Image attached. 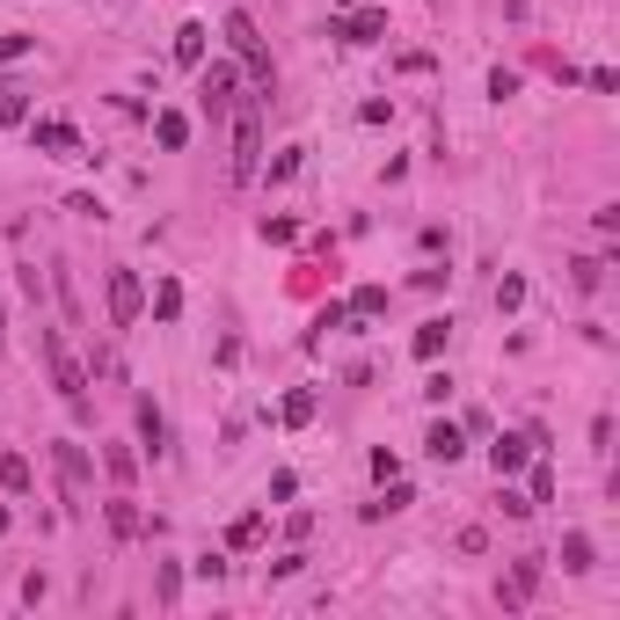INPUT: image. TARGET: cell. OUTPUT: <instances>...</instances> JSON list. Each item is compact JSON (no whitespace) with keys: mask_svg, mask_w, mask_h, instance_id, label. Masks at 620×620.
<instances>
[{"mask_svg":"<svg viewBox=\"0 0 620 620\" xmlns=\"http://www.w3.org/2000/svg\"><path fill=\"white\" fill-rule=\"evenodd\" d=\"M45 365H51V387H59V402H66L73 416H88V373H81V358L66 351V336H45Z\"/></svg>","mask_w":620,"mask_h":620,"instance_id":"1","label":"cell"},{"mask_svg":"<svg viewBox=\"0 0 620 620\" xmlns=\"http://www.w3.org/2000/svg\"><path fill=\"white\" fill-rule=\"evenodd\" d=\"M227 45H234L241 59H248V73L270 88V51H263V37H256V23H248V15H227Z\"/></svg>","mask_w":620,"mask_h":620,"instance_id":"2","label":"cell"},{"mask_svg":"<svg viewBox=\"0 0 620 620\" xmlns=\"http://www.w3.org/2000/svg\"><path fill=\"white\" fill-rule=\"evenodd\" d=\"M256 154H263L256 102H241V118H234V183H248V175H256Z\"/></svg>","mask_w":620,"mask_h":620,"instance_id":"3","label":"cell"},{"mask_svg":"<svg viewBox=\"0 0 620 620\" xmlns=\"http://www.w3.org/2000/svg\"><path fill=\"white\" fill-rule=\"evenodd\" d=\"M139 307H146L139 278H132V270H110V321H118V329H132V321H139Z\"/></svg>","mask_w":620,"mask_h":620,"instance_id":"4","label":"cell"},{"mask_svg":"<svg viewBox=\"0 0 620 620\" xmlns=\"http://www.w3.org/2000/svg\"><path fill=\"white\" fill-rule=\"evenodd\" d=\"M51 453H59V482H66V511H81V497H88V475H96V467H88V453H81V446H51Z\"/></svg>","mask_w":620,"mask_h":620,"instance_id":"5","label":"cell"},{"mask_svg":"<svg viewBox=\"0 0 620 620\" xmlns=\"http://www.w3.org/2000/svg\"><path fill=\"white\" fill-rule=\"evenodd\" d=\"M525 453H533V438H497L489 446V467H497V482H511L525 467Z\"/></svg>","mask_w":620,"mask_h":620,"instance_id":"6","label":"cell"},{"mask_svg":"<svg viewBox=\"0 0 620 620\" xmlns=\"http://www.w3.org/2000/svg\"><path fill=\"white\" fill-rule=\"evenodd\" d=\"M336 29H343L351 45H380V37H387V15H380V8H365V15H351V23H336Z\"/></svg>","mask_w":620,"mask_h":620,"instance_id":"7","label":"cell"},{"mask_svg":"<svg viewBox=\"0 0 620 620\" xmlns=\"http://www.w3.org/2000/svg\"><path fill=\"white\" fill-rule=\"evenodd\" d=\"M139 438H146V453H154V460L168 453V416L154 402H139Z\"/></svg>","mask_w":620,"mask_h":620,"instance_id":"8","label":"cell"},{"mask_svg":"<svg viewBox=\"0 0 620 620\" xmlns=\"http://www.w3.org/2000/svg\"><path fill=\"white\" fill-rule=\"evenodd\" d=\"M175 66H205V23L175 29Z\"/></svg>","mask_w":620,"mask_h":620,"instance_id":"9","label":"cell"},{"mask_svg":"<svg viewBox=\"0 0 620 620\" xmlns=\"http://www.w3.org/2000/svg\"><path fill=\"white\" fill-rule=\"evenodd\" d=\"M234 102V66H205V110H227Z\"/></svg>","mask_w":620,"mask_h":620,"instance_id":"10","label":"cell"},{"mask_svg":"<svg viewBox=\"0 0 620 620\" xmlns=\"http://www.w3.org/2000/svg\"><path fill=\"white\" fill-rule=\"evenodd\" d=\"M424 446H430V460H446V467H453V460L467 453V446H460V430H453V424H430V438H424Z\"/></svg>","mask_w":620,"mask_h":620,"instance_id":"11","label":"cell"},{"mask_svg":"<svg viewBox=\"0 0 620 620\" xmlns=\"http://www.w3.org/2000/svg\"><path fill=\"white\" fill-rule=\"evenodd\" d=\"M0 124H29V88L0 81Z\"/></svg>","mask_w":620,"mask_h":620,"instance_id":"12","label":"cell"},{"mask_svg":"<svg viewBox=\"0 0 620 620\" xmlns=\"http://www.w3.org/2000/svg\"><path fill=\"white\" fill-rule=\"evenodd\" d=\"M343 314H358V321H373V314H387V285H358Z\"/></svg>","mask_w":620,"mask_h":620,"instance_id":"13","label":"cell"},{"mask_svg":"<svg viewBox=\"0 0 620 620\" xmlns=\"http://www.w3.org/2000/svg\"><path fill=\"white\" fill-rule=\"evenodd\" d=\"M154 139H161L168 154H175V146L191 139V118H175V110H161V118H154Z\"/></svg>","mask_w":620,"mask_h":620,"instance_id":"14","label":"cell"},{"mask_svg":"<svg viewBox=\"0 0 620 620\" xmlns=\"http://www.w3.org/2000/svg\"><path fill=\"white\" fill-rule=\"evenodd\" d=\"M29 139L51 146V154H73V146H81V139H73V124H29Z\"/></svg>","mask_w":620,"mask_h":620,"instance_id":"15","label":"cell"},{"mask_svg":"<svg viewBox=\"0 0 620 620\" xmlns=\"http://www.w3.org/2000/svg\"><path fill=\"white\" fill-rule=\"evenodd\" d=\"M533 584H540V562L525 555L519 570H511V598H503V606H525V598H533Z\"/></svg>","mask_w":620,"mask_h":620,"instance_id":"16","label":"cell"},{"mask_svg":"<svg viewBox=\"0 0 620 620\" xmlns=\"http://www.w3.org/2000/svg\"><path fill=\"white\" fill-rule=\"evenodd\" d=\"M0 489H8V497H23V489H29V460H23V453L0 460Z\"/></svg>","mask_w":620,"mask_h":620,"instance_id":"17","label":"cell"},{"mask_svg":"<svg viewBox=\"0 0 620 620\" xmlns=\"http://www.w3.org/2000/svg\"><path fill=\"white\" fill-rule=\"evenodd\" d=\"M562 570H570V576L592 570V540H584V533H570V540H562Z\"/></svg>","mask_w":620,"mask_h":620,"instance_id":"18","label":"cell"},{"mask_svg":"<svg viewBox=\"0 0 620 620\" xmlns=\"http://www.w3.org/2000/svg\"><path fill=\"white\" fill-rule=\"evenodd\" d=\"M154 314H161V321H175V314H183V285H175V278H161V285H154Z\"/></svg>","mask_w":620,"mask_h":620,"instance_id":"19","label":"cell"},{"mask_svg":"<svg viewBox=\"0 0 620 620\" xmlns=\"http://www.w3.org/2000/svg\"><path fill=\"white\" fill-rule=\"evenodd\" d=\"M446 321H424V329H416V358H438V351H446Z\"/></svg>","mask_w":620,"mask_h":620,"instance_id":"20","label":"cell"},{"mask_svg":"<svg viewBox=\"0 0 620 620\" xmlns=\"http://www.w3.org/2000/svg\"><path fill=\"white\" fill-rule=\"evenodd\" d=\"M409 503H416V497H409L402 482H394V489H387V497H380V503H365V519H387V511H409Z\"/></svg>","mask_w":620,"mask_h":620,"instance_id":"21","label":"cell"},{"mask_svg":"<svg viewBox=\"0 0 620 620\" xmlns=\"http://www.w3.org/2000/svg\"><path fill=\"white\" fill-rule=\"evenodd\" d=\"M110 533H118V540H132V533H139V511H132V503H110Z\"/></svg>","mask_w":620,"mask_h":620,"instance_id":"22","label":"cell"},{"mask_svg":"<svg viewBox=\"0 0 620 620\" xmlns=\"http://www.w3.org/2000/svg\"><path fill=\"white\" fill-rule=\"evenodd\" d=\"M227 540H234V548H256V540H263V519H256V511H248V519H234V533H227Z\"/></svg>","mask_w":620,"mask_h":620,"instance_id":"23","label":"cell"},{"mask_svg":"<svg viewBox=\"0 0 620 620\" xmlns=\"http://www.w3.org/2000/svg\"><path fill=\"white\" fill-rule=\"evenodd\" d=\"M570 270H576V285H584V292H598V278H606V263H592V256H576Z\"/></svg>","mask_w":620,"mask_h":620,"instance_id":"24","label":"cell"},{"mask_svg":"<svg viewBox=\"0 0 620 620\" xmlns=\"http://www.w3.org/2000/svg\"><path fill=\"white\" fill-rule=\"evenodd\" d=\"M307 416H314V394H307V387H300V394H285V424H307Z\"/></svg>","mask_w":620,"mask_h":620,"instance_id":"25","label":"cell"},{"mask_svg":"<svg viewBox=\"0 0 620 620\" xmlns=\"http://www.w3.org/2000/svg\"><path fill=\"white\" fill-rule=\"evenodd\" d=\"M110 475H118V482H132V475H139V453H124V446H110Z\"/></svg>","mask_w":620,"mask_h":620,"instance_id":"26","label":"cell"},{"mask_svg":"<svg viewBox=\"0 0 620 620\" xmlns=\"http://www.w3.org/2000/svg\"><path fill=\"white\" fill-rule=\"evenodd\" d=\"M23 51H29V37H23V29H8V37H0V66H8V59H23Z\"/></svg>","mask_w":620,"mask_h":620,"instance_id":"27","label":"cell"}]
</instances>
